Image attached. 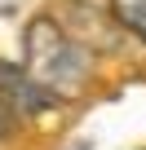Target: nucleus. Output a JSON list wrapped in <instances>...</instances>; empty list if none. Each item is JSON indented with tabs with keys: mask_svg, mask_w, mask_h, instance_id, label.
Here are the masks:
<instances>
[{
	"mask_svg": "<svg viewBox=\"0 0 146 150\" xmlns=\"http://www.w3.org/2000/svg\"><path fill=\"white\" fill-rule=\"evenodd\" d=\"M22 71L58 102V97H75L89 84L93 53L75 44L53 13H36L22 31Z\"/></svg>",
	"mask_w": 146,
	"mask_h": 150,
	"instance_id": "1",
	"label": "nucleus"
},
{
	"mask_svg": "<svg viewBox=\"0 0 146 150\" xmlns=\"http://www.w3.org/2000/svg\"><path fill=\"white\" fill-rule=\"evenodd\" d=\"M0 97L14 106V115H18V119L44 115V110L53 106V97H49L36 80H31L22 66H0Z\"/></svg>",
	"mask_w": 146,
	"mask_h": 150,
	"instance_id": "2",
	"label": "nucleus"
},
{
	"mask_svg": "<svg viewBox=\"0 0 146 150\" xmlns=\"http://www.w3.org/2000/svg\"><path fill=\"white\" fill-rule=\"evenodd\" d=\"M106 5H111L115 27L124 35H133V40L146 44V0H106Z\"/></svg>",
	"mask_w": 146,
	"mask_h": 150,
	"instance_id": "3",
	"label": "nucleus"
},
{
	"mask_svg": "<svg viewBox=\"0 0 146 150\" xmlns=\"http://www.w3.org/2000/svg\"><path fill=\"white\" fill-rule=\"evenodd\" d=\"M18 124H22V119L14 115V106H9L5 97H0V141H9V137L18 132Z\"/></svg>",
	"mask_w": 146,
	"mask_h": 150,
	"instance_id": "4",
	"label": "nucleus"
}]
</instances>
